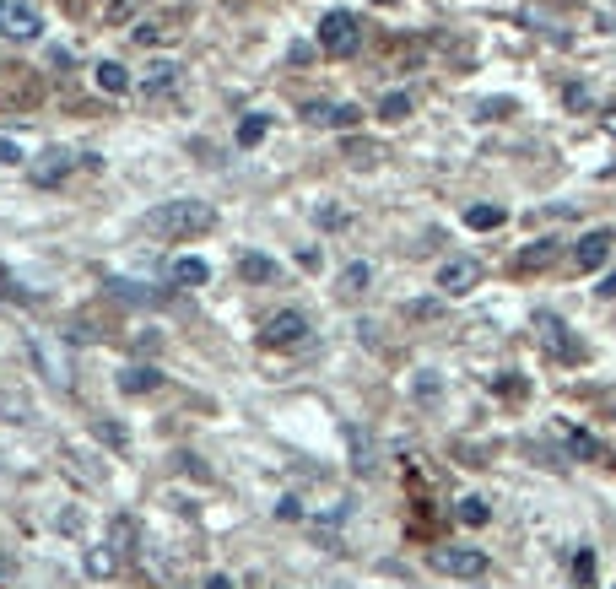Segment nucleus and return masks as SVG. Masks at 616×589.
<instances>
[{
	"label": "nucleus",
	"mask_w": 616,
	"mask_h": 589,
	"mask_svg": "<svg viewBox=\"0 0 616 589\" xmlns=\"http://www.w3.org/2000/svg\"><path fill=\"white\" fill-rule=\"evenodd\" d=\"M0 163H22V152H17L11 141H0Z\"/></svg>",
	"instance_id": "obj_29"
},
{
	"label": "nucleus",
	"mask_w": 616,
	"mask_h": 589,
	"mask_svg": "<svg viewBox=\"0 0 616 589\" xmlns=\"http://www.w3.org/2000/svg\"><path fill=\"white\" fill-rule=\"evenodd\" d=\"M379 114H384V119H406V114H411V92H390V98L379 103Z\"/></svg>",
	"instance_id": "obj_25"
},
{
	"label": "nucleus",
	"mask_w": 616,
	"mask_h": 589,
	"mask_svg": "<svg viewBox=\"0 0 616 589\" xmlns=\"http://www.w3.org/2000/svg\"><path fill=\"white\" fill-rule=\"evenodd\" d=\"M87 568H92V573H114V557H109V552H92Z\"/></svg>",
	"instance_id": "obj_28"
},
{
	"label": "nucleus",
	"mask_w": 616,
	"mask_h": 589,
	"mask_svg": "<svg viewBox=\"0 0 616 589\" xmlns=\"http://www.w3.org/2000/svg\"><path fill=\"white\" fill-rule=\"evenodd\" d=\"M600 298H616V271H611L606 281H600Z\"/></svg>",
	"instance_id": "obj_31"
},
{
	"label": "nucleus",
	"mask_w": 616,
	"mask_h": 589,
	"mask_svg": "<svg viewBox=\"0 0 616 589\" xmlns=\"http://www.w3.org/2000/svg\"><path fill=\"white\" fill-rule=\"evenodd\" d=\"M303 114L314 119V125H336V130H346V125H357V119H363L352 103H308Z\"/></svg>",
	"instance_id": "obj_14"
},
{
	"label": "nucleus",
	"mask_w": 616,
	"mask_h": 589,
	"mask_svg": "<svg viewBox=\"0 0 616 589\" xmlns=\"http://www.w3.org/2000/svg\"><path fill=\"white\" fill-rule=\"evenodd\" d=\"M611 244H616L611 227H595V233H584L579 244H573V265H579V271H600V265H606V254H611Z\"/></svg>",
	"instance_id": "obj_9"
},
{
	"label": "nucleus",
	"mask_w": 616,
	"mask_h": 589,
	"mask_svg": "<svg viewBox=\"0 0 616 589\" xmlns=\"http://www.w3.org/2000/svg\"><path fill=\"white\" fill-rule=\"evenodd\" d=\"M211 227H217V206L195 200V195L163 200L157 211H146V233H157V238H200V233H211Z\"/></svg>",
	"instance_id": "obj_1"
},
{
	"label": "nucleus",
	"mask_w": 616,
	"mask_h": 589,
	"mask_svg": "<svg viewBox=\"0 0 616 589\" xmlns=\"http://www.w3.org/2000/svg\"><path fill=\"white\" fill-rule=\"evenodd\" d=\"M168 281H173V287H200V281H211V265L195 260V254H184V260L168 265Z\"/></svg>",
	"instance_id": "obj_15"
},
{
	"label": "nucleus",
	"mask_w": 616,
	"mask_h": 589,
	"mask_svg": "<svg viewBox=\"0 0 616 589\" xmlns=\"http://www.w3.org/2000/svg\"><path fill=\"white\" fill-rule=\"evenodd\" d=\"M454 519H460V525H471V530H481V525L492 519V508H487V498H460Z\"/></svg>",
	"instance_id": "obj_20"
},
{
	"label": "nucleus",
	"mask_w": 616,
	"mask_h": 589,
	"mask_svg": "<svg viewBox=\"0 0 616 589\" xmlns=\"http://www.w3.org/2000/svg\"><path fill=\"white\" fill-rule=\"evenodd\" d=\"M71 168H76V152H71V146H49V152L33 163V184H44V190H55V184H60Z\"/></svg>",
	"instance_id": "obj_10"
},
{
	"label": "nucleus",
	"mask_w": 616,
	"mask_h": 589,
	"mask_svg": "<svg viewBox=\"0 0 616 589\" xmlns=\"http://www.w3.org/2000/svg\"><path fill=\"white\" fill-rule=\"evenodd\" d=\"M0 417H6V422H28V400H22L17 390H6V379H0Z\"/></svg>",
	"instance_id": "obj_22"
},
{
	"label": "nucleus",
	"mask_w": 616,
	"mask_h": 589,
	"mask_svg": "<svg viewBox=\"0 0 616 589\" xmlns=\"http://www.w3.org/2000/svg\"><path fill=\"white\" fill-rule=\"evenodd\" d=\"M433 568L449 573V579H481L487 573V552H476V546H438Z\"/></svg>",
	"instance_id": "obj_5"
},
{
	"label": "nucleus",
	"mask_w": 616,
	"mask_h": 589,
	"mask_svg": "<svg viewBox=\"0 0 616 589\" xmlns=\"http://www.w3.org/2000/svg\"><path fill=\"white\" fill-rule=\"evenodd\" d=\"M508 211L503 206H471L465 211V227H476V233H492V227H503Z\"/></svg>",
	"instance_id": "obj_18"
},
{
	"label": "nucleus",
	"mask_w": 616,
	"mask_h": 589,
	"mask_svg": "<svg viewBox=\"0 0 616 589\" xmlns=\"http://www.w3.org/2000/svg\"><path fill=\"white\" fill-rule=\"evenodd\" d=\"M173 87H179V65H152V71L136 82V92H141L146 103H157V98H163V92H173Z\"/></svg>",
	"instance_id": "obj_13"
},
{
	"label": "nucleus",
	"mask_w": 616,
	"mask_h": 589,
	"mask_svg": "<svg viewBox=\"0 0 616 589\" xmlns=\"http://www.w3.org/2000/svg\"><path fill=\"white\" fill-rule=\"evenodd\" d=\"M11 584H17V562L0 552V589H11Z\"/></svg>",
	"instance_id": "obj_27"
},
{
	"label": "nucleus",
	"mask_w": 616,
	"mask_h": 589,
	"mask_svg": "<svg viewBox=\"0 0 616 589\" xmlns=\"http://www.w3.org/2000/svg\"><path fill=\"white\" fill-rule=\"evenodd\" d=\"M157 384H163V373H157V368H125V373H119V390H125V395H146V390H157Z\"/></svg>",
	"instance_id": "obj_17"
},
{
	"label": "nucleus",
	"mask_w": 616,
	"mask_h": 589,
	"mask_svg": "<svg viewBox=\"0 0 616 589\" xmlns=\"http://www.w3.org/2000/svg\"><path fill=\"white\" fill-rule=\"evenodd\" d=\"M303 336H308V319H303L298 309L271 314V319H265V330H260V341H265V346H298Z\"/></svg>",
	"instance_id": "obj_8"
},
{
	"label": "nucleus",
	"mask_w": 616,
	"mask_h": 589,
	"mask_svg": "<svg viewBox=\"0 0 616 589\" xmlns=\"http://www.w3.org/2000/svg\"><path fill=\"white\" fill-rule=\"evenodd\" d=\"M98 87H103V92H114V98H125V92L136 87V76H130L119 60H98Z\"/></svg>",
	"instance_id": "obj_16"
},
{
	"label": "nucleus",
	"mask_w": 616,
	"mask_h": 589,
	"mask_svg": "<svg viewBox=\"0 0 616 589\" xmlns=\"http://www.w3.org/2000/svg\"><path fill=\"white\" fill-rule=\"evenodd\" d=\"M557 260V238H535V244L519 249V260H514V271L519 276H530V271H546V265Z\"/></svg>",
	"instance_id": "obj_12"
},
{
	"label": "nucleus",
	"mask_w": 616,
	"mask_h": 589,
	"mask_svg": "<svg viewBox=\"0 0 616 589\" xmlns=\"http://www.w3.org/2000/svg\"><path fill=\"white\" fill-rule=\"evenodd\" d=\"M28 357L38 363V373L49 379V390H71V346L49 330H33L28 336Z\"/></svg>",
	"instance_id": "obj_2"
},
{
	"label": "nucleus",
	"mask_w": 616,
	"mask_h": 589,
	"mask_svg": "<svg viewBox=\"0 0 616 589\" xmlns=\"http://www.w3.org/2000/svg\"><path fill=\"white\" fill-rule=\"evenodd\" d=\"M44 33V17L28 6V0H0V38H17V44H28V38Z\"/></svg>",
	"instance_id": "obj_6"
},
{
	"label": "nucleus",
	"mask_w": 616,
	"mask_h": 589,
	"mask_svg": "<svg viewBox=\"0 0 616 589\" xmlns=\"http://www.w3.org/2000/svg\"><path fill=\"white\" fill-rule=\"evenodd\" d=\"M573 589H595V552L589 546L573 552Z\"/></svg>",
	"instance_id": "obj_21"
},
{
	"label": "nucleus",
	"mask_w": 616,
	"mask_h": 589,
	"mask_svg": "<svg viewBox=\"0 0 616 589\" xmlns=\"http://www.w3.org/2000/svg\"><path fill=\"white\" fill-rule=\"evenodd\" d=\"M535 341H541L546 352L557 357V363H579V357H584V341L573 336V330L562 325V319H557L552 309H541V314H535Z\"/></svg>",
	"instance_id": "obj_4"
},
{
	"label": "nucleus",
	"mask_w": 616,
	"mask_h": 589,
	"mask_svg": "<svg viewBox=\"0 0 616 589\" xmlns=\"http://www.w3.org/2000/svg\"><path fill=\"white\" fill-rule=\"evenodd\" d=\"M265 130H271V119H265V114H249L244 125H238V146H260Z\"/></svg>",
	"instance_id": "obj_23"
},
{
	"label": "nucleus",
	"mask_w": 616,
	"mask_h": 589,
	"mask_svg": "<svg viewBox=\"0 0 616 589\" xmlns=\"http://www.w3.org/2000/svg\"><path fill=\"white\" fill-rule=\"evenodd\" d=\"M476 281H481V265L471 260V254H454V260L438 265V292H444V298H465Z\"/></svg>",
	"instance_id": "obj_7"
},
{
	"label": "nucleus",
	"mask_w": 616,
	"mask_h": 589,
	"mask_svg": "<svg viewBox=\"0 0 616 589\" xmlns=\"http://www.w3.org/2000/svg\"><path fill=\"white\" fill-rule=\"evenodd\" d=\"M206 589H233V579H227V573H211V579H206Z\"/></svg>",
	"instance_id": "obj_30"
},
{
	"label": "nucleus",
	"mask_w": 616,
	"mask_h": 589,
	"mask_svg": "<svg viewBox=\"0 0 616 589\" xmlns=\"http://www.w3.org/2000/svg\"><path fill=\"white\" fill-rule=\"evenodd\" d=\"M379 6H395V0H379Z\"/></svg>",
	"instance_id": "obj_32"
},
{
	"label": "nucleus",
	"mask_w": 616,
	"mask_h": 589,
	"mask_svg": "<svg viewBox=\"0 0 616 589\" xmlns=\"http://www.w3.org/2000/svg\"><path fill=\"white\" fill-rule=\"evenodd\" d=\"M319 49L336 60L357 55V49H363V22H357V11H341V6L325 11V22H319Z\"/></svg>",
	"instance_id": "obj_3"
},
{
	"label": "nucleus",
	"mask_w": 616,
	"mask_h": 589,
	"mask_svg": "<svg viewBox=\"0 0 616 589\" xmlns=\"http://www.w3.org/2000/svg\"><path fill=\"white\" fill-rule=\"evenodd\" d=\"M568 454L573 460H589V465H616V454L595 433H584V427H568Z\"/></svg>",
	"instance_id": "obj_11"
},
{
	"label": "nucleus",
	"mask_w": 616,
	"mask_h": 589,
	"mask_svg": "<svg viewBox=\"0 0 616 589\" xmlns=\"http://www.w3.org/2000/svg\"><path fill=\"white\" fill-rule=\"evenodd\" d=\"M238 271H244V281H276V260L271 254H244Z\"/></svg>",
	"instance_id": "obj_19"
},
{
	"label": "nucleus",
	"mask_w": 616,
	"mask_h": 589,
	"mask_svg": "<svg viewBox=\"0 0 616 589\" xmlns=\"http://www.w3.org/2000/svg\"><path fill=\"white\" fill-rule=\"evenodd\" d=\"M562 98H568V109H589V87H579V82L562 92Z\"/></svg>",
	"instance_id": "obj_26"
},
{
	"label": "nucleus",
	"mask_w": 616,
	"mask_h": 589,
	"mask_svg": "<svg viewBox=\"0 0 616 589\" xmlns=\"http://www.w3.org/2000/svg\"><path fill=\"white\" fill-rule=\"evenodd\" d=\"M368 281H373V271H368L363 260H357V265H346V271H341V287H346V292H363Z\"/></svg>",
	"instance_id": "obj_24"
}]
</instances>
